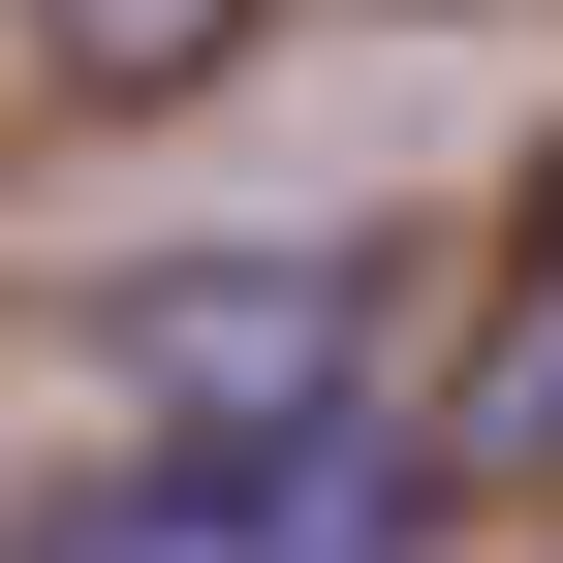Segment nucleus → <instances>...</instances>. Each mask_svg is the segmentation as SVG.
I'll use <instances>...</instances> for the list:
<instances>
[{"label": "nucleus", "mask_w": 563, "mask_h": 563, "mask_svg": "<svg viewBox=\"0 0 563 563\" xmlns=\"http://www.w3.org/2000/svg\"><path fill=\"white\" fill-rule=\"evenodd\" d=\"M407 501H439V439L313 407V439H157L95 501H32V563H407Z\"/></svg>", "instance_id": "nucleus-1"}, {"label": "nucleus", "mask_w": 563, "mask_h": 563, "mask_svg": "<svg viewBox=\"0 0 563 563\" xmlns=\"http://www.w3.org/2000/svg\"><path fill=\"white\" fill-rule=\"evenodd\" d=\"M188 32H220V0H63V63H188Z\"/></svg>", "instance_id": "nucleus-3"}, {"label": "nucleus", "mask_w": 563, "mask_h": 563, "mask_svg": "<svg viewBox=\"0 0 563 563\" xmlns=\"http://www.w3.org/2000/svg\"><path fill=\"white\" fill-rule=\"evenodd\" d=\"M407 439H439V470H563V220L501 251V344H470V376L407 407Z\"/></svg>", "instance_id": "nucleus-2"}]
</instances>
